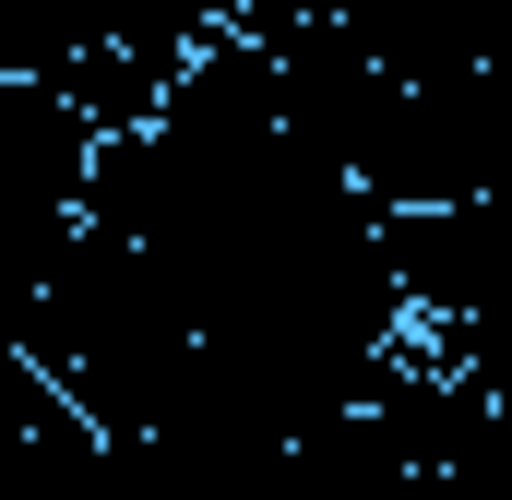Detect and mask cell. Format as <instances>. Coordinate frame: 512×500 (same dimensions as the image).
Segmentation results:
<instances>
[{
	"mask_svg": "<svg viewBox=\"0 0 512 500\" xmlns=\"http://www.w3.org/2000/svg\"><path fill=\"white\" fill-rule=\"evenodd\" d=\"M0 500H120V441L36 358H0Z\"/></svg>",
	"mask_w": 512,
	"mask_h": 500,
	"instance_id": "1",
	"label": "cell"
}]
</instances>
